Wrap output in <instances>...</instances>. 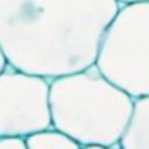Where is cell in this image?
Returning <instances> with one entry per match:
<instances>
[{"instance_id": "6", "label": "cell", "mask_w": 149, "mask_h": 149, "mask_svg": "<svg viewBox=\"0 0 149 149\" xmlns=\"http://www.w3.org/2000/svg\"><path fill=\"white\" fill-rule=\"evenodd\" d=\"M24 142L28 149H81V144L54 127L26 135Z\"/></svg>"}, {"instance_id": "4", "label": "cell", "mask_w": 149, "mask_h": 149, "mask_svg": "<svg viewBox=\"0 0 149 149\" xmlns=\"http://www.w3.org/2000/svg\"><path fill=\"white\" fill-rule=\"evenodd\" d=\"M50 80L7 68L0 73V135L26 137L52 127Z\"/></svg>"}, {"instance_id": "1", "label": "cell", "mask_w": 149, "mask_h": 149, "mask_svg": "<svg viewBox=\"0 0 149 149\" xmlns=\"http://www.w3.org/2000/svg\"><path fill=\"white\" fill-rule=\"evenodd\" d=\"M116 0H0V49L14 70L47 80L95 64Z\"/></svg>"}, {"instance_id": "3", "label": "cell", "mask_w": 149, "mask_h": 149, "mask_svg": "<svg viewBox=\"0 0 149 149\" xmlns=\"http://www.w3.org/2000/svg\"><path fill=\"white\" fill-rule=\"evenodd\" d=\"M95 66L134 99L149 95V0L120 5L104 31Z\"/></svg>"}, {"instance_id": "7", "label": "cell", "mask_w": 149, "mask_h": 149, "mask_svg": "<svg viewBox=\"0 0 149 149\" xmlns=\"http://www.w3.org/2000/svg\"><path fill=\"white\" fill-rule=\"evenodd\" d=\"M0 149H28L24 137H10L0 135Z\"/></svg>"}, {"instance_id": "5", "label": "cell", "mask_w": 149, "mask_h": 149, "mask_svg": "<svg viewBox=\"0 0 149 149\" xmlns=\"http://www.w3.org/2000/svg\"><path fill=\"white\" fill-rule=\"evenodd\" d=\"M118 148L149 149V95L134 99V109Z\"/></svg>"}, {"instance_id": "8", "label": "cell", "mask_w": 149, "mask_h": 149, "mask_svg": "<svg viewBox=\"0 0 149 149\" xmlns=\"http://www.w3.org/2000/svg\"><path fill=\"white\" fill-rule=\"evenodd\" d=\"M81 149H120L118 146H99V144H94V146H81Z\"/></svg>"}, {"instance_id": "2", "label": "cell", "mask_w": 149, "mask_h": 149, "mask_svg": "<svg viewBox=\"0 0 149 149\" xmlns=\"http://www.w3.org/2000/svg\"><path fill=\"white\" fill-rule=\"evenodd\" d=\"M49 102L52 127L81 146H118L134 109V97L95 64L52 78Z\"/></svg>"}, {"instance_id": "10", "label": "cell", "mask_w": 149, "mask_h": 149, "mask_svg": "<svg viewBox=\"0 0 149 149\" xmlns=\"http://www.w3.org/2000/svg\"><path fill=\"white\" fill-rule=\"evenodd\" d=\"M120 5H125V3H134V2H148V0H116Z\"/></svg>"}, {"instance_id": "9", "label": "cell", "mask_w": 149, "mask_h": 149, "mask_svg": "<svg viewBox=\"0 0 149 149\" xmlns=\"http://www.w3.org/2000/svg\"><path fill=\"white\" fill-rule=\"evenodd\" d=\"M5 68H7V59H5V56H3V52H2V49H0V73H2Z\"/></svg>"}]
</instances>
